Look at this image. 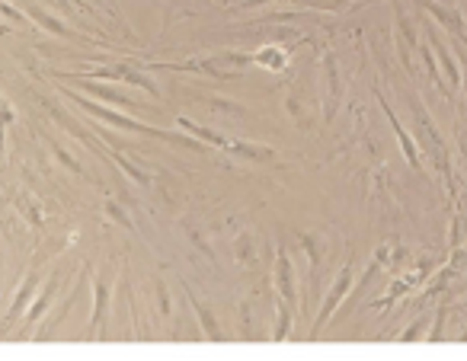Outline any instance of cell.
Masks as SVG:
<instances>
[{"label": "cell", "mask_w": 467, "mask_h": 361, "mask_svg": "<svg viewBox=\"0 0 467 361\" xmlns=\"http://www.w3.org/2000/svg\"><path fill=\"white\" fill-rule=\"evenodd\" d=\"M71 103H78V109L90 112L93 119H99V122L112 125V129H122V131H138V135H150V138H163V141L170 144H180V148H189V150H202V141H195V138H186V135H173V131H163V129H150V125L138 122V119H131L129 112L122 109H112V106H99V103H90L87 97H80V93H71V90H61Z\"/></svg>", "instance_id": "6da1fadb"}, {"label": "cell", "mask_w": 467, "mask_h": 361, "mask_svg": "<svg viewBox=\"0 0 467 361\" xmlns=\"http://www.w3.org/2000/svg\"><path fill=\"white\" fill-rule=\"evenodd\" d=\"M352 282H356V269H352V263L339 265L337 278H333L330 291H327V294H324V301H320L317 316H314V323H311V335H317L320 329H324V323L330 320L333 314H337V307H343V301H346V297H349Z\"/></svg>", "instance_id": "7a4b0ae2"}, {"label": "cell", "mask_w": 467, "mask_h": 361, "mask_svg": "<svg viewBox=\"0 0 467 361\" xmlns=\"http://www.w3.org/2000/svg\"><path fill=\"white\" fill-rule=\"evenodd\" d=\"M324 87H327V109H324V122L330 125L339 112V103L346 97V77L339 74V61L333 52H324Z\"/></svg>", "instance_id": "3957f363"}, {"label": "cell", "mask_w": 467, "mask_h": 361, "mask_svg": "<svg viewBox=\"0 0 467 361\" xmlns=\"http://www.w3.org/2000/svg\"><path fill=\"white\" fill-rule=\"evenodd\" d=\"M273 288H275V294H279V301H285L288 307H298V282H295V265L285 246H279V253H275Z\"/></svg>", "instance_id": "277c9868"}, {"label": "cell", "mask_w": 467, "mask_h": 361, "mask_svg": "<svg viewBox=\"0 0 467 361\" xmlns=\"http://www.w3.org/2000/svg\"><path fill=\"white\" fill-rule=\"evenodd\" d=\"M416 4H420V7L426 10L439 26H445L448 33H451L454 39L467 48V23H464V14H461L458 7H445V4H439V0H416Z\"/></svg>", "instance_id": "5b68a950"}, {"label": "cell", "mask_w": 467, "mask_h": 361, "mask_svg": "<svg viewBox=\"0 0 467 361\" xmlns=\"http://www.w3.org/2000/svg\"><path fill=\"white\" fill-rule=\"evenodd\" d=\"M87 77H103V80H119V84H131V87H141L148 97H161V90H157L154 80H148L141 71H135L131 65H109V67H97V71H90Z\"/></svg>", "instance_id": "8992f818"}, {"label": "cell", "mask_w": 467, "mask_h": 361, "mask_svg": "<svg viewBox=\"0 0 467 361\" xmlns=\"http://www.w3.org/2000/svg\"><path fill=\"white\" fill-rule=\"evenodd\" d=\"M394 26H397V48H400V61H403V67H413V52H416V46H420V29L413 26V20H410L407 14H403L400 7L394 10Z\"/></svg>", "instance_id": "52a82bcc"}, {"label": "cell", "mask_w": 467, "mask_h": 361, "mask_svg": "<svg viewBox=\"0 0 467 361\" xmlns=\"http://www.w3.org/2000/svg\"><path fill=\"white\" fill-rule=\"evenodd\" d=\"M298 243L307 256V284H311V291H317L320 288V282H317L320 265L327 263V243H324V237H317V233H301Z\"/></svg>", "instance_id": "ba28073f"}, {"label": "cell", "mask_w": 467, "mask_h": 361, "mask_svg": "<svg viewBox=\"0 0 467 361\" xmlns=\"http://www.w3.org/2000/svg\"><path fill=\"white\" fill-rule=\"evenodd\" d=\"M378 103H381V109H384V116H388L390 129H394L397 141H400V150H403V157H407V163H410L413 170H422V163H420V144H416V141H413V135H410V131L403 129L400 119L394 116V109H390V103L381 97V93H378Z\"/></svg>", "instance_id": "9c48e42d"}, {"label": "cell", "mask_w": 467, "mask_h": 361, "mask_svg": "<svg viewBox=\"0 0 467 361\" xmlns=\"http://www.w3.org/2000/svg\"><path fill=\"white\" fill-rule=\"evenodd\" d=\"M80 90L84 93H90V97H97V99H103V103H109L112 109H138L141 103H135V99H129L125 93H119L116 87H109V84H99L97 77H84L80 80Z\"/></svg>", "instance_id": "30bf717a"}, {"label": "cell", "mask_w": 467, "mask_h": 361, "mask_svg": "<svg viewBox=\"0 0 467 361\" xmlns=\"http://www.w3.org/2000/svg\"><path fill=\"white\" fill-rule=\"evenodd\" d=\"M36 291H39V272H29V275L20 282V288H16L14 304H10L7 320H4V326H14V323L20 320L23 314H26V307H29V304H33Z\"/></svg>", "instance_id": "8fae6325"}, {"label": "cell", "mask_w": 467, "mask_h": 361, "mask_svg": "<svg viewBox=\"0 0 467 361\" xmlns=\"http://www.w3.org/2000/svg\"><path fill=\"white\" fill-rule=\"evenodd\" d=\"M224 150L231 157H237V160H250V163H275V154H279L269 144H256V141H227Z\"/></svg>", "instance_id": "7c38bea8"}, {"label": "cell", "mask_w": 467, "mask_h": 361, "mask_svg": "<svg viewBox=\"0 0 467 361\" xmlns=\"http://www.w3.org/2000/svg\"><path fill=\"white\" fill-rule=\"evenodd\" d=\"M90 282H93V314H90V326H87V333L97 335L99 329H103L106 316H109V284L97 275H93Z\"/></svg>", "instance_id": "4fadbf2b"}, {"label": "cell", "mask_w": 467, "mask_h": 361, "mask_svg": "<svg viewBox=\"0 0 467 361\" xmlns=\"http://www.w3.org/2000/svg\"><path fill=\"white\" fill-rule=\"evenodd\" d=\"M55 291H58V282H55V278H48L46 288L36 291L33 307H26V314H23V329H26V333H29V326H36V323L48 314V307H52V301H55Z\"/></svg>", "instance_id": "5bb4252c"}, {"label": "cell", "mask_w": 467, "mask_h": 361, "mask_svg": "<svg viewBox=\"0 0 467 361\" xmlns=\"http://www.w3.org/2000/svg\"><path fill=\"white\" fill-rule=\"evenodd\" d=\"M20 10H23V16H29V20H33L36 26L46 29V33H55L58 39H71V29H67L65 23L58 20V16L48 14V10L36 7V4H20Z\"/></svg>", "instance_id": "9a60e30c"}, {"label": "cell", "mask_w": 467, "mask_h": 361, "mask_svg": "<svg viewBox=\"0 0 467 361\" xmlns=\"http://www.w3.org/2000/svg\"><path fill=\"white\" fill-rule=\"evenodd\" d=\"M182 291H186V297H189V307H192V314L199 316V326H202V333H205L212 342H221V326H218V320H214L212 307H208L205 301H199V297L192 294V288H182Z\"/></svg>", "instance_id": "2e32d148"}, {"label": "cell", "mask_w": 467, "mask_h": 361, "mask_svg": "<svg viewBox=\"0 0 467 361\" xmlns=\"http://www.w3.org/2000/svg\"><path fill=\"white\" fill-rule=\"evenodd\" d=\"M176 125H180V129L186 131L189 138H195V141L212 144V148H221V150L227 148V138H224V135H218V131H212V129H202V125H195L192 119L180 116V119H176Z\"/></svg>", "instance_id": "e0dca14e"}, {"label": "cell", "mask_w": 467, "mask_h": 361, "mask_svg": "<svg viewBox=\"0 0 467 361\" xmlns=\"http://www.w3.org/2000/svg\"><path fill=\"white\" fill-rule=\"evenodd\" d=\"M416 52H420L422 65H426L429 80H432V84L439 87V90L445 93V97H451V90H448L445 77H441V71H439V61H435V55H432V46H429V39H420V46H416Z\"/></svg>", "instance_id": "ac0fdd59"}, {"label": "cell", "mask_w": 467, "mask_h": 361, "mask_svg": "<svg viewBox=\"0 0 467 361\" xmlns=\"http://www.w3.org/2000/svg\"><path fill=\"white\" fill-rule=\"evenodd\" d=\"M250 61H254V65H260V67H266V71H282V67L288 65V52H285V48H279V46H266V48H260L256 55H250Z\"/></svg>", "instance_id": "d6986e66"}, {"label": "cell", "mask_w": 467, "mask_h": 361, "mask_svg": "<svg viewBox=\"0 0 467 361\" xmlns=\"http://www.w3.org/2000/svg\"><path fill=\"white\" fill-rule=\"evenodd\" d=\"M46 106H48V112H52V116H55V122H61V125H65V129L71 131V135L78 138V141H84V144H87V148H90V150H99V144L93 141L90 135H87V131H84V125H78V122H74L71 116H67V112H61L58 106H52V103H46Z\"/></svg>", "instance_id": "ffe728a7"}, {"label": "cell", "mask_w": 467, "mask_h": 361, "mask_svg": "<svg viewBox=\"0 0 467 361\" xmlns=\"http://www.w3.org/2000/svg\"><path fill=\"white\" fill-rule=\"evenodd\" d=\"M292 314L295 307H288L285 301H275V323H273V339L285 342L288 333H292Z\"/></svg>", "instance_id": "44dd1931"}, {"label": "cell", "mask_w": 467, "mask_h": 361, "mask_svg": "<svg viewBox=\"0 0 467 361\" xmlns=\"http://www.w3.org/2000/svg\"><path fill=\"white\" fill-rule=\"evenodd\" d=\"M234 256L241 265H254L256 263V250H254V237L250 233H241V237L234 240Z\"/></svg>", "instance_id": "7402d4cb"}, {"label": "cell", "mask_w": 467, "mask_h": 361, "mask_svg": "<svg viewBox=\"0 0 467 361\" xmlns=\"http://www.w3.org/2000/svg\"><path fill=\"white\" fill-rule=\"evenodd\" d=\"M106 154H109V150H106ZM112 160H116L119 163V167H122V173L125 176H129V180H135L138 182V186H148V182H150V176L148 173H144V170L141 167H135V163H131V160H125V157L122 154H116V150H112Z\"/></svg>", "instance_id": "603a6c76"}, {"label": "cell", "mask_w": 467, "mask_h": 361, "mask_svg": "<svg viewBox=\"0 0 467 361\" xmlns=\"http://www.w3.org/2000/svg\"><path fill=\"white\" fill-rule=\"evenodd\" d=\"M426 326H429V316H426V314H422V316H416V320L410 323V326H407V333H403L400 339H403V342H416V339H422V329H426Z\"/></svg>", "instance_id": "cb8c5ba5"}, {"label": "cell", "mask_w": 467, "mask_h": 361, "mask_svg": "<svg viewBox=\"0 0 467 361\" xmlns=\"http://www.w3.org/2000/svg\"><path fill=\"white\" fill-rule=\"evenodd\" d=\"M445 339V307L435 310V323H432V333H429V342H441Z\"/></svg>", "instance_id": "d4e9b609"}, {"label": "cell", "mask_w": 467, "mask_h": 361, "mask_svg": "<svg viewBox=\"0 0 467 361\" xmlns=\"http://www.w3.org/2000/svg\"><path fill=\"white\" fill-rule=\"evenodd\" d=\"M0 16H7V20H14V23H23V20H26L20 7H14V4H4V0H0Z\"/></svg>", "instance_id": "484cf974"}, {"label": "cell", "mask_w": 467, "mask_h": 361, "mask_svg": "<svg viewBox=\"0 0 467 361\" xmlns=\"http://www.w3.org/2000/svg\"><path fill=\"white\" fill-rule=\"evenodd\" d=\"M55 157H58L61 163H65L67 170H71V173H78V176H84V167H80V163H74L71 157H67V150H61V148H55Z\"/></svg>", "instance_id": "4316f807"}, {"label": "cell", "mask_w": 467, "mask_h": 361, "mask_svg": "<svg viewBox=\"0 0 467 361\" xmlns=\"http://www.w3.org/2000/svg\"><path fill=\"white\" fill-rule=\"evenodd\" d=\"M458 67H461V87L467 90V52H464V46H458Z\"/></svg>", "instance_id": "83f0119b"}, {"label": "cell", "mask_w": 467, "mask_h": 361, "mask_svg": "<svg viewBox=\"0 0 467 361\" xmlns=\"http://www.w3.org/2000/svg\"><path fill=\"white\" fill-rule=\"evenodd\" d=\"M7 106H10V103H7V99H4V93H0V112L7 109Z\"/></svg>", "instance_id": "f1b7e54d"}]
</instances>
